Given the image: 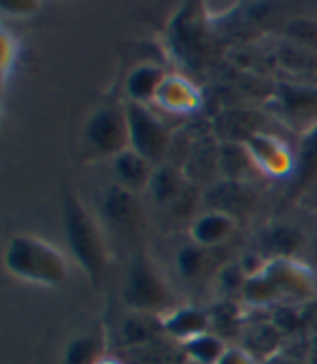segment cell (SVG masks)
Listing matches in <instances>:
<instances>
[{"label":"cell","mask_w":317,"mask_h":364,"mask_svg":"<svg viewBox=\"0 0 317 364\" xmlns=\"http://www.w3.org/2000/svg\"><path fill=\"white\" fill-rule=\"evenodd\" d=\"M63 235L74 262L94 287H100L109 269V250L98 219L92 215L76 191L66 185L61 193Z\"/></svg>","instance_id":"6da1fadb"},{"label":"cell","mask_w":317,"mask_h":364,"mask_svg":"<svg viewBox=\"0 0 317 364\" xmlns=\"http://www.w3.org/2000/svg\"><path fill=\"white\" fill-rule=\"evenodd\" d=\"M3 264L16 280L37 287H59L68 280V260L59 247L35 235H16L7 241Z\"/></svg>","instance_id":"7a4b0ae2"},{"label":"cell","mask_w":317,"mask_h":364,"mask_svg":"<svg viewBox=\"0 0 317 364\" xmlns=\"http://www.w3.org/2000/svg\"><path fill=\"white\" fill-rule=\"evenodd\" d=\"M122 301L130 312H146L157 316H165L176 308L167 282L146 252H140L130 262Z\"/></svg>","instance_id":"3957f363"},{"label":"cell","mask_w":317,"mask_h":364,"mask_svg":"<svg viewBox=\"0 0 317 364\" xmlns=\"http://www.w3.org/2000/svg\"><path fill=\"white\" fill-rule=\"evenodd\" d=\"M128 150L126 102H105L83 126V152L87 159H115Z\"/></svg>","instance_id":"277c9868"},{"label":"cell","mask_w":317,"mask_h":364,"mask_svg":"<svg viewBox=\"0 0 317 364\" xmlns=\"http://www.w3.org/2000/svg\"><path fill=\"white\" fill-rule=\"evenodd\" d=\"M126 117H128V148L144 156L146 161H150L155 167L163 165L172 146L170 130L163 126V122L146 105L128 102V100H126Z\"/></svg>","instance_id":"5b68a950"},{"label":"cell","mask_w":317,"mask_h":364,"mask_svg":"<svg viewBox=\"0 0 317 364\" xmlns=\"http://www.w3.org/2000/svg\"><path fill=\"white\" fill-rule=\"evenodd\" d=\"M100 213L103 219L122 235L137 232L144 223V208L140 202V193H132L120 185H113L105 189L100 200Z\"/></svg>","instance_id":"8992f818"},{"label":"cell","mask_w":317,"mask_h":364,"mask_svg":"<svg viewBox=\"0 0 317 364\" xmlns=\"http://www.w3.org/2000/svg\"><path fill=\"white\" fill-rule=\"evenodd\" d=\"M265 271L274 280L281 299L311 301L315 297L317 280L306 267H302L293 258H271L265 262Z\"/></svg>","instance_id":"52a82bcc"},{"label":"cell","mask_w":317,"mask_h":364,"mask_svg":"<svg viewBox=\"0 0 317 364\" xmlns=\"http://www.w3.org/2000/svg\"><path fill=\"white\" fill-rule=\"evenodd\" d=\"M254 167L261 173L267 176H291L293 165H296V154L289 152V148L276 139L274 134L267 132H256L244 144Z\"/></svg>","instance_id":"ba28073f"},{"label":"cell","mask_w":317,"mask_h":364,"mask_svg":"<svg viewBox=\"0 0 317 364\" xmlns=\"http://www.w3.org/2000/svg\"><path fill=\"white\" fill-rule=\"evenodd\" d=\"M209 210H219L224 215L233 217L235 221L244 215H248L254 206V193L246 182L235 180H222L207 191Z\"/></svg>","instance_id":"9c48e42d"},{"label":"cell","mask_w":317,"mask_h":364,"mask_svg":"<svg viewBox=\"0 0 317 364\" xmlns=\"http://www.w3.org/2000/svg\"><path fill=\"white\" fill-rule=\"evenodd\" d=\"M163 330L170 338H174L178 345L192 341L200 334L211 332V316L209 310L194 308V306H176L165 316H161Z\"/></svg>","instance_id":"30bf717a"},{"label":"cell","mask_w":317,"mask_h":364,"mask_svg":"<svg viewBox=\"0 0 317 364\" xmlns=\"http://www.w3.org/2000/svg\"><path fill=\"white\" fill-rule=\"evenodd\" d=\"M283 336L285 334L271 321H259L252 326H244L239 341H241V349L261 364V362H274V358L281 351Z\"/></svg>","instance_id":"8fae6325"},{"label":"cell","mask_w":317,"mask_h":364,"mask_svg":"<svg viewBox=\"0 0 317 364\" xmlns=\"http://www.w3.org/2000/svg\"><path fill=\"white\" fill-rule=\"evenodd\" d=\"M165 334L163 321L157 314H146V312H128L124 321L120 323V341L122 345L130 349H142L148 347L157 341H161Z\"/></svg>","instance_id":"7c38bea8"},{"label":"cell","mask_w":317,"mask_h":364,"mask_svg":"<svg viewBox=\"0 0 317 364\" xmlns=\"http://www.w3.org/2000/svg\"><path fill=\"white\" fill-rule=\"evenodd\" d=\"M113 176H115V185L132 191V193H142L144 189L150 187V180L155 173V165L140 156L135 150H124L120 152L113 161Z\"/></svg>","instance_id":"4fadbf2b"},{"label":"cell","mask_w":317,"mask_h":364,"mask_svg":"<svg viewBox=\"0 0 317 364\" xmlns=\"http://www.w3.org/2000/svg\"><path fill=\"white\" fill-rule=\"evenodd\" d=\"M315 182H317V122L304 132L300 148L296 152L289 198L302 196Z\"/></svg>","instance_id":"5bb4252c"},{"label":"cell","mask_w":317,"mask_h":364,"mask_svg":"<svg viewBox=\"0 0 317 364\" xmlns=\"http://www.w3.org/2000/svg\"><path fill=\"white\" fill-rule=\"evenodd\" d=\"M237 221L219 210H207L196 217L189 225V239L202 247H217L229 241L235 232Z\"/></svg>","instance_id":"9a60e30c"},{"label":"cell","mask_w":317,"mask_h":364,"mask_svg":"<svg viewBox=\"0 0 317 364\" xmlns=\"http://www.w3.org/2000/svg\"><path fill=\"white\" fill-rule=\"evenodd\" d=\"M192 187L194 185L183 176V171L163 163L155 169L148 189H150L155 202H159L161 206L176 208L180 202H183V198L192 191Z\"/></svg>","instance_id":"2e32d148"},{"label":"cell","mask_w":317,"mask_h":364,"mask_svg":"<svg viewBox=\"0 0 317 364\" xmlns=\"http://www.w3.org/2000/svg\"><path fill=\"white\" fill-rule=\"evenodd\" d=\"M165 78H167V74L157 63H142V65H137L126 76L124 89H126L128 102H140V105L155 102V98H157V94H159V89H161Z\"/></svg>","instance_id":"e0dca14e"},{"label":"cell","mask_w":317,"mask_h":364,"mask_svg":"<svg viewBox=\"0 0 317 364\" xmlns=\"http://www.w3.org/2000/svg\"><path fill=\"white\" fill-rule=\"evenodd\" d=\"M256 132H261V119L246 109L226 111L215 122V134L224 144H246Z\"/></svg>","instance_id":"ac0fdd59"},{"label":"cell","mask_w":317,"mask_h":364,"mask_svg":"<svg viewBox=\"0 0 317 364\" xmlns=\"http://www.w3.org/2000/svg\"><path fill=\"white\" fill-rule=\"evenodd\" d=\"M155 102L172 113H189L200 105V96L189 80L180 76H167L159 89Z\"/></svg>","instance_id":"d6986e66"},{"label":"cell","mask_w":317,"mask_h":364,"mask_svg":"<svg viewBox=\"0 0 317 364\" xmlns=\"http://www.w3.org/2000/svg\"><path fill=\"white\" fill-rule=\"evenodd\" d=\"M105 355L103 332H87L72 338L63 351V364H100Z\"/></svg>","instance_id":"ffe728a7"},{"label":"cell","mask_w":317,"mask_h":364,"mask_svg":"<svg viewBox=\"0 0 317 364\" xmlns=\"http://www.w3.org/2000/svg\"><path fill=\"white\" fill-rule=\"evenodd\" d=\"M180 349H183L187 362L192 364H217L224 358V353L229 351V345L224 343L222 336L207 332L192 341L180 343Z\"/></svg>","instance_id":"44dd1931"},{"label":"cell","mask_w":317,"mask_h":364,"mask_svg":"<svg viewBox=\"0 0 317 364\" xmlns=\"http://www.w3.org/2000/svg\"><path fill=\"white\" fill-rule=\"evenodd\" d=\"M215 247H202V245H196V243H187L178 250V269L183 273L185 278H202L204 273L209 271V264H211V254H213Z\"/></svg>","instance_id":"7402d4cb"},{"label":"cell","mask_w":317,"mask_h":364,"mask_svg":"<svg viewBox=\"0 0 317 364\" xmlns=\"http://www.w3.org/2000/svg\"><path fill=\"white\" fill-rule=\"evenodd\" d=\"M209 316H211V332L222 338L226 334H241V330H244L241 312L231 301H222V304L213 306L209 310Z\"/></svg>","instance_id":"603a6c76"},{"label":"cell","mask_w":317,"mask_h":364,"mask_svg":"<svg viewBox=\"0 0 317 364\" xmlns=\"http://www.w3.org/2000/svg\"><path fill=\"white\" fill-rule=\"evenodd\" d=\"M130 355L137 358L140 364H183V362H187L180 345H178V349H174L163 338L148 347H142V349H130Z\"/></svg>","instance_id":"cb8c5ba5"},{"label":"cell","mask_w":317,"mask_h":364,"mask_svg":"<svg viewBox=\"0 0 317 364\" xmlns=\"http://www.w3.org/2000/svg\"><path fill=\"white\" fill-rule=\"evenodd\" d=\"M265 245L274 258H291V254L300 247V235L291 228H276L267 235Z\"/></svg>","instance_id":"d4e9b609"},{"label":"cell","mask_w":317,"mask_h":364,"mask_svg":"<svg viewBox=\"0 0 317 364\" xmlns=\"http://www.w3.org/2000/svg\"><path fill=\"white\" fill-rule=\"evenodd\" d=\"M217 364H259L252 355H248L241 347H229L224 358Z\"/></svg>","instance_id":"484cf974"},{"label":"cell","mask_w":317,"mask_h":364,"mask_svg":"<svg viewBox=\"0 0 317 364\" xmlns=\"http://www.w3.org/2000/svg\"><path fill=\"white\" fill-rule=\"evenodd\" d=\"M37 3H31V0H14V3H3L0 5V9L3 11H7V14H20V18H26V16H31L33 11H37Z\"/></svg>","instance_id":"4316f807"},{"label":"cell","mask_w":317,"mask_h":364,"mask_svg":"<svg viewBox=\"0 0 317 364\" xmlns=\"http://www.w3.org/2000/svg\"><path fill=\"white\" fill-rule=\"evenodd\" d=\"M306 364H317V336H313L311 345H308V351H306Z\"/></svg>","instance_id":"83f0119b"},{"label":"cell","mask_w":317,"mask_h":364,"mask_svg":"<svg viewBox=\"0 0 317 364\" xmlns=\"http://www.w3.org/2000/svg\"><path fill=\"white\" fill-rule=\"evenodd\" d=\"M100 364H122L120 360H115V358H103V362Z\"/></svg>","instance_id":"f1b7e54d"}]
</instances>
